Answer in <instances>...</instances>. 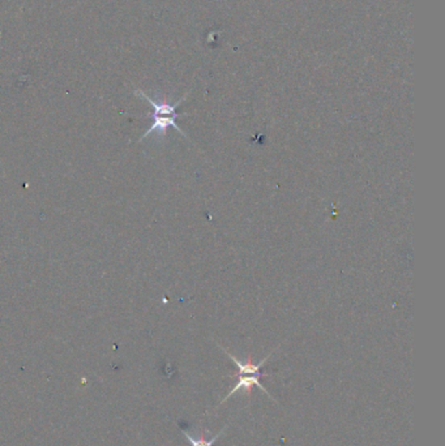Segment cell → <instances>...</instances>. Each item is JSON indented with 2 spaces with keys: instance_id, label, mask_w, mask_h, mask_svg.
Instances as JSON below:
<instances>
[{
  "instance_id": "6da1fadb",
  "label": "cell",
  "mask_w": 445,
  "mask_h": 446,
  "mask_svg": "<svg viewBox=\"0 0 445 446\" xmlns=\"http://www.w3.org/2000/svg\"><path fill=\"white\" fill-rule=\"evenodd\" d=\"M135 94L138 97L142 98L145 99L148 103H151V106L153 107V124L151 126V128L141 136V139L139 141H142V140L147 139L148 136H151L152 133H157L158 136H165L167 132V128L173 127L174 129H177L181 135L186 136L187 135L183 132L181 129V127L177 124V119L181 116V114L177 112V109L181 106V102L186 101V98L188 97L190 93H187L184 97H181L178 102H175L174 105H170L167 102H160V101H154L153 98L149 97L145 92L140 90V89H136L135 90Z\"/></svg>"
},
{
  "instance_id": "7a4b0ae2",
  "label": "cell",
  "mask_w": 445,
  "mask_h": 446,
  "mask_svg": "<svg viewBox=\"0 0 445 446\" xmlns=\"http://www.w3.org/2000/svg\"><path fill=\"white\" fill-rule=\"evenodd\" d=\"M263 376V375H238V381L237 384H236V386L231 389V391L223 398L222 401L220 402V404L218 406H221V404H225L229 398H231L237 391H240V389H246L247 391V393L249 394H251V391H252V388L253 386H257L259 389H262V391H264L265 394L270 398V399H273V397L269 394V391H266L265 389L264 386L260 384V377ZM275 401V399H273ZM276 402V401H275Z\"/></svg>"
}]
</instances>
